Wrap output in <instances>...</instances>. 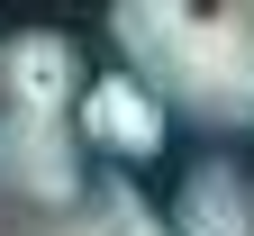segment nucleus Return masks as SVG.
Listing matches in <instances>:
<instances>
[{"label":"nucleus","instance_id":"1","mask_svg":"<svg viewBox=\"0 0 254 236\" xmlns=\"http://www.w3.org/2000/svg\"><path fill=\"white\" fill-rule=\"evenodd\" d=\"M109 37L164 118H190L209 137L254 127V9H182V0H118Z\"/></svg>","mask_w":254,"mask_h":236},{"label":"nucleus","instance_id":"2","mask_svg":"<svg viewBox=\"0 0 254 236\" xmlns=\"http://www.w3.org/2000/svg\"><path fill=\"white\" fill-rule=\"evenodd\" d=\"M91 191L82 173V127L73 118H0V209L55 218Z\"/></svg>","mask_w":254,"mask_h":236},{"label":"nucleus","instance_id":"3","mask_svg":"<svg viewBox=\"0 0 254 236\" xmlns=\"http://www.w3.org/2000/svg\"><path fill=\"white\" fill-rule=\"evenodd\" d=\"M82 91H91V73H82L73 37H55V27L0 37V118H73Z\"/></svg>","mask_w":254,"mask_h":236},{"label":"nucleus","instance_id":"4","mask_svg":"<svg viewBox=\"0 0 254 236\" xmlns=\"http://www.w3.org/2000/svg\"><path fill=\"white\" fill-rule=\"evenodd\" d=\"M73 127H82V146H100V155H118V163H154V146H164V100H154L136 73H100L82 91V109H73Z\"/></svg>","mask_w":254,"mask_h":236},{"label":"nucleus","instance_id":"5","mask_svg":"<svg viewBox=\"0 0 254 236\" xmlns=\"http://www.w3.org/2000/svg\"><path fill=\"white\" fill-rule=\"evenodd\" d=\"M173 236H254V182L236 163H190L182 200H173Z\"/></svg>","mask_w":254,"mask_h":236},{"label":"nucleus","instance_id":"6","mask_svg":"<svg viewBox=\"0 0 254 236\" xmlns=\"http://www.w3.org/2000/svg\"><path fill=\"white\" fill-rule=\"evenodd\" d=\"M18 236H173V218H154L136 182H91L73 209H55V218H27Z\"/></svg>","mask_w":254,"mask_h":236}]
</instances>
